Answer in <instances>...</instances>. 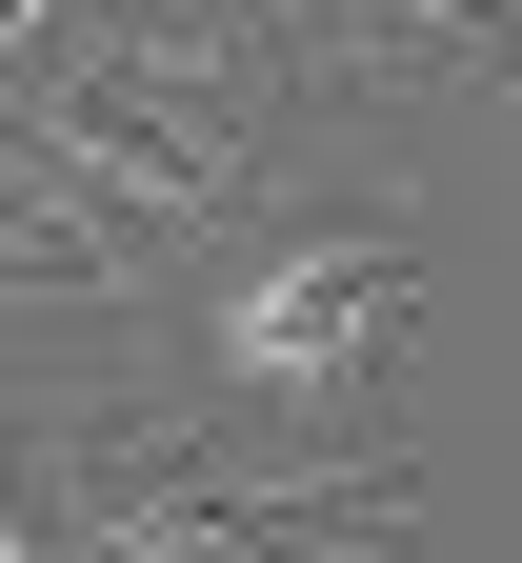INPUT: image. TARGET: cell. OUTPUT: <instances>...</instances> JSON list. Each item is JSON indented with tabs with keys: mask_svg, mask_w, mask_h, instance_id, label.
Wrapping results in <instances>:
<instances>
[{
	"mask_svg": "<svg viewBox=\"0 0 522 563\" xmlns=\"http://www.w3.org/2000/svg\"><path fill=\"white\" fill-rule=\"evenodd\" d=\"M402 342H422V222L362 181H242L141 282V363L262 463H402L382 443Z\"/></svg>",
	"mask_w": 522,
	"mask_h": 563,
	"instance_id": "cell-1",
	"label": "cell"
},
{
	"mask_svg": "<svg viewBox=\"0 0 522 563\" xmlns=\"http://www.w3.org/2000/svg\"><path fill=\"white\" fill-rule=\"evenodd\" d=\"M0 563H60V523H41V504H21V483H0Z\"/></svg>",
	"mask_w": 522,
	"mask_h": 563,
	"instance_id": "cell-2",
	"label": "cell"
}]
</instances>
